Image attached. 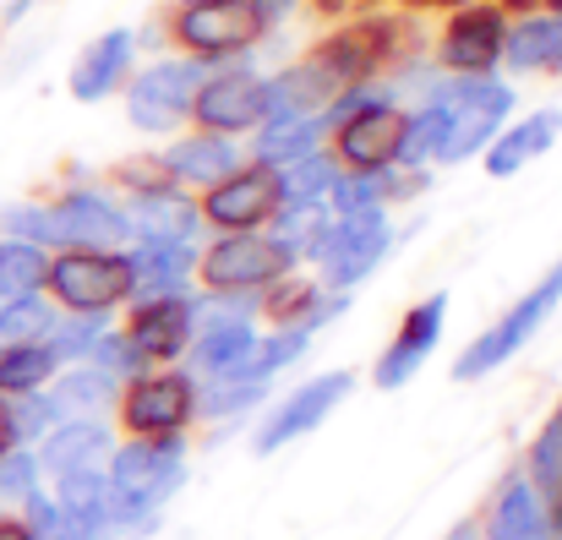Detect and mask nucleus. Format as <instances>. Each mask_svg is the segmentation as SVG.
I'll use <instances>...</instances> for the list:
<instances>
[{"instance_id":"f257e3e1","label":"nucleus","mask_w":562,"mask_h":540,"mask_svg":"<svg viewBox=\"0 0 562 540\" xmlns=\"http://www.w3.org/2000/svg\"><path fill=\"white\" fill-rule=\"evenodd\" d=\"M181 486H187L181 437H132L126 448H110V464H104L110 536H148Z\"/></svg>"},{"instance_id":"f03ea898","label":"nucleus","mask_w":562,"mask_h":540,"mask_svg":"<svg viewBox=\"0 0 562 540\" xmlns=\"http://www.w3.org/2000/svg\"><path fill=\"white\" fill-rule=\"evenodd\" d=\"M44 290H49L66 312H77V317H104V312H115L121 301H132L137 279H132V257H126V251L71 246V251L49 257Z\"/></svg>"},{"instance_id":"7ed1b4c3","label":"nucleus","mask_w":562,"mask_h":540,"mask_svg":"<svg viewBox=\"0 0 562 540\" xmlns=\"http://www.w3.org/2000/svg\"><path fill=\"white\" fill-rule=\"evenodd\" d=\"M562 301V257L552 262V273H541L536 279V290L530 295H519L475 345H464V356L453 360V376L459 382H475V376H486V371H497V365H508V360L519 356L536 334H541V323L558 312Z\"/></svg>"},{"instance_id":"20e7f679","label":"nucleus","mask_w":562,"mask_h":540,"mask_svg":"<svg viewBox=\"0 0 562 540\" xmlns=\"http://www.w3.org/2000/svg\"><path fill=\"white\" fill-rule=\"evenodd\" d=\"M295 268V257L262 235V229H229L224 240H213L202 257H196V273L213 295H246V290H262L273 279H284Z\"/></svg>"},{"instance_id":"39448f33","label":"nucleus","mask_w":562,"mask_h":540,"mask_svg":"<svg viewBox=\"0 0 562 540\" xmlns=\"http://www.w3.org/2000/svg\"><path fill=\"white\" fill-rule=\"evenodd\" d=\"M508 110H514V93L503 82L464 77L453 93H442V148H437V159L442 165H459V159L481 154L503 132Z\"/></svg>"},{"instance_id":"423d86ee","label":"nucleus","mask_w":562,"mask_h":540,"mask_svg":"<svg viewBox=\"0 0 562 540\" xmlns=\"http://www.w3.org/2000/svg\"><path fill=\"white\" fill-rule=\"evenodd\" d=\"M387 240H393V235H387L382 207H356V213H339V218L323 224L312 257L323 262V279H328L334 290H350V284H361L376 262H382Z\"/></svg>"},{"instance_id":"0eeeda50","label":"nucleus","mask_w":562,"mask_h":540,"mask_svg":"<svg viewBox=\"0 0 562 540\" xmlns=\"http://www.w3.org/2000/svg\"><path fill=\"white\" fill-rule=\"evenodd\" d=\"M284 207V185H279V165H240L235 176H224L218 185H207L202 196V218L218 224L224 235L229 229H262L268 218H279Z\"/></svg>"},{"instance_id":"6e6552de","label":"nucleus","mask_w":562,"mask_h":540,"mask_svg":"<svg viewBox=\"0 0 562 540\" xmlns=\"http://www.w3.org/2000/svg\"><path fill=\"white\" fill-rule=\"evenodd\" d=\"M202 82H207V66L202 60H159V66H148L132 82V93H126L132 126L137 132H170V126H181L191 115V99H196Z\"/></svg>"},{"instance_id":"1a4fd4ad","label":"nucleus","mask_w":562,"mask_h":540,"mask_svg":"<svg viewBox=\"0 0 562 540\" xmlns=\"http://www.w3.org/2000/svg\"><path fill=\"white\" fill-rule=\"evenodd\" d=\"M268 16H273L268 0H191L176 33L196 55H235L268 33Z\"/></svg>"},{"instance_id":"9d476101","label":"nucleus","mask_w":562,"mask_h":540,"mask_svg":"<svg viewBox=\"0 0 562 540\" xmlns=\"http://www.w3.org/2000/svg\"><path fill=\"white\" fill-rule=\"evenodd\" d=\"M196 415V382L187 371H143L121 398V420L132 437H181Z\"/></svg>"},{"instance_id":"9b49d317","label":"nucleus","mask_w":562,"mask_h":540,"mask_svg":"<svg viewBox=\"0 0 562 540\" xmlns=\"http://www.w3.org/2000/svg\"><path fill=\"white\" fill-rule=\"evenodd\" d=\"M345 121H339V165L350 176H382L387 165H398V148H404V126L409 115L393 110V104H339Z\"/></svg>"},{"instance_id":"f8f14e48","label":"nucleus","mask_w":562,"mask_h":540,"mask_svg":"<svg viewBox=\"0 0 562 540\" xmlns=\"http://www.w3.org/2000/svg\"><path fill=\"white\" fill-rule=\"evenodd\" d=\"M191 115L218 132V137H235V132H257L268 115H273V82L251 77V71H218L196 88L191 99Z\"/></svg>"},{"instance_id":"ddd939ff","label":"nucleus","mask_w":562,"mask_h":540,"mask_svg":"<svg viewBox=\"0 0 562 540\" xmlns=\"http://www.w3.org/2000/svg\"><path fill=\"white\" fill-rule=\"evenodd\" d=\"M350 387H356V376L350 371H328V376H312V382H301L268 420H262V431H257V453H279V448H290V442H301V437H312L345 398H350Z\"/></svg>"},{"instance_id":"4468645a","label":"nucleus","mask_w":562,"mask_h":540,"mask_svg":"<svg viewBox=\"0 0 562 540\" xmlns=\"http://www.w3.org/2000/svg\"><path fill=\"white\" fill-rule=\"evenodd\" d=\"M121 240H132V218H126V207H115L99 191H71L49 207V246H60V251H71V246L115 251Z\"/></svg>"},{"instance_id":"2eb2a0df","label":"nucleus","mask_w":562,"mask_h":540,"mask_svg":"<svg viewBox=\"0 0 562 540\" xmlns=\"http://www.w3.org/2000/svg\"><path fill=\"white\" fill-rule=\"evenodd\" d=\"M191 356L196 371L207 376H257L251 356H257V328L240 306H213V312H196V334H191ZM268 382V376H262Z\"/></svg>"},{"instance_id":"dca6fc26","label":"nucleus","mask_w":562,"mask_h":540,"mask_svg":"<svg viewBox=\"0 0 562 540\" xmlns=\"http://www.w3.org/2000/svg\"><path fill=\"white\" fill-rule=\"evenodd\" d=\"M442 323H448V295H426L409 317H404V328L393 334V345L376 356V387H404L426 360H431V350L442 345Z\"/></svg>"},{"instance_id":"f3484780","label":"nucleus","mask_w":562,"mask_h":540,"mask_svg":"<svg viewBox=\"0 0 562 540\" xmlns=\"http://www.w3.org/2000/svg\"><path fill=\"white\" fill-rule=\"evenodd\" d=\"M191 334H196V306H191L187 295H154V301H143L137 306V317H132V328H126V339H132V350L148 360H176L181 350H191Z\"/></svg>"},{"instance_id":"a211bd4d","label":"nucleus","mask_w":562,"mask_h":540,"mask_svg":"<svg viewBox=\"0 0 562 540\" xmlns=\"http://www.w3.org/2000/svg\"><path fill=\"white\" fill-rule=\"evenodd\" d=\"M126 66H132V33H126V27L99 33V38L77 55V66H71V99H77V104L110 99V93L126 82Z\"/></svg>"},{"instance_id":"6ab92c4d","label":"nucleus","mask_w":562,"mask_h":540,"mask_svg":"<svg viewBox=\"0 0 562 540\" xmlns=\"http://www.w3.org/2000/svg\"><path fill=\"white\" fill-rule=\"evenodd\" d=\"M558 132H562V115H558V110H536V115L514 121L508 132H497V137L486 143V176H497V180L519 176L525 165H536L541 154H552Z\"/></svg>"},{"instance_id":"aec40b11","label":"nucleus","mask_w":562,"mask_h":540,"mask_svg":"<svg viewBox=\"0 0 562 540\" xmlns=\"http://www.w3.org/2000/svg\"><path fill=\"white\" fill-rule=\"evenodd\" d=\"M503 16L497 11H464L448 38H442V60L459 71V77H486L497 60H503Z\"/></svg>"},{"instance_id":"412c9836","label":"nucleus","mask_w":562,"mask_h":540,"mask_svg":"<svg viewBox=\"0 0 562 540\" xmlns=\"http://www.w3.org/2000/svg\"><path fill=\"white\" fill-rule=\"evenodd\" d=\"M110 431L99 420H60L44 448H38V470L44 475H71V470H104L110 464Z\"/></svg>"},{"instance_id":"4be33fe9","label":"nucleus","mask_w":562,"mask_h":540,"mask_svg":"<svg viewBox=\"0 0 562 540\" xmlns=\"http://www.w3.org/2000/svg\"><path fill=\"white\" fill-rule=\"evenodd\" d=\"M126 257H132V279H137L132 295H143V301L187 295V279L196 273V251L187 240H137V251H126Z\"/></svg>"},{"instance_id":"5701e85b","label":"nucleus","mask_w":562,"mask_h":540,"mask_svg":"<svg viewBox=\"0 0 562 540\" xmlns=\"http://www.w3.org/2000/svg\"><path fill=\"white\" fill-rule=\"evenodd\" d=\"M486 540H552L547 503L536 497V486L525 475H508L497 486V503H492V519H486Z\"/></svg>"},{"instance_id":"b1692460","label":"nucleus","mask_w":562,"mask_h":540,"mask_svg":"<svg viewBox=\"0 0 562 540\" xmlns=\"http://www.w3.org/2000/svg\"><path fill=\"white\" fill-rule=\"evenodd\" d=\"M165 170L176 180H187V185L207 191V185H218L224 176L240 170V148L229 137H218V132H202V137H187V143H176L165 154Z\"/></svg>"},{"instance_id":"393cba45","label":"nucleus","mask_w":562,"mask_h":540,"mask_svg":"<svg viewBox=\"0 0 562 540\" xmlns=\"http://www.w3.org/2000/svg\"><path fill=\"white\" fill-rule=\"evenodd\" d=\"M503 60L514 71H547L562 66V11L558 16H530L519 27L503 33Z\"/></svg>"},{"instance_id":"a878e982","label":"nucleus","mask_w":562,"mask_h":540,"mask_svg":"<svg viewBox=\"0 0 562 540\" xmlns=\"http://www.w3.org/2000/svg\"><path fill=\"white\" fill-rule=\"evenodd\" d=\"M132 235L137 240H187L191 246V235H196V224H202V213L191 207V202H181V196H143L132 213Z\"/></svg>"},{"instance_id":"bb28decb","label":"nucleus","mask_w":562,"mask_h":540,"mask_svg":"<svg viewBox=\"0 0 562 540\" xmlns=\"http://www.w3.org/2000/svg\"><path fill=\"white\" fill-rule=\"evenodd\" d=\"M60 371V360L55 350L38 339V345H5L0 350V393L5 398H16V393H38V387H49V376Z\"/></svg>"},{"instance_id":"cd10ccee","label":"nucleus","mask_w":562,"mask_h":540,"mask_svg":"<svg viewBox=\"0 0 562 540\" xmlns=\"http://www.w3.org/2000/svg\"><path fill=\"white\" fill-rule=\"evenodd\" d=\"M339 180V165L328 154H306V159H290L279 165V185H284V207H323L328 191Z\"/></svg>"},{"instance_id":"c85d7f7f","label":"nucleus","mask_w":562,"mask_h":540,"mask_svg":"<svg viewBox=\"0 0 562 540\" xmlns=\"http://www.w3.org/2000/svg\"><path fill=\"white\" fill-rule=\"evenodd\" d=\"M44 273H49L44 246L0 240V306H5V301H22V295H38V290H44Z\"/></svg>"},{"instance_id":"c756f323","label":"nucleus","mask_w":562,"mask_h":540,"mask_svg":"<svg viewBox=\"0 0 562 540\" xmlns=\"http://www.w3.org/2000/svg\"><path fill=\"white\" fill-rule=\"evenodd\" d=\"M525 481L536 486V497L547 503V519H552L562 508V409L541 426V437L530 448V475Z\"/></svg>"},{"instance_id":"7c9ffc66","label":"nucleus","mask_w":562,"mask_h":540,"mask_svg":"<svg viewBox=\"0 0 562 540\" xmlns=\"http://www.w3.org/2000/svg\"><path fill=\"white\" fill-rule=\"evenodd\" d=\"M49 398H55L60 420H88L93 409H104V404L115 398V376H110V371H99V365H88V371H71Z\"/></svg>"},{"instance_id":"2f4dec72","label":"nucleus","mask_w":562,"mask_h":540,"mask_svg":"<svg viewBox=\"0 0 562 540\" xmlns=\"http://www.w3.org/2000/svg\"><path fill=\"white\" fill-rule=\"evenodd\" d=\"M49 328H55V312L38 295H22V301H5L0 306V350L5 345H38Z\"/></svg>"},{"instance_id":"473e14b6","label":"nucleus","mask_w":562,"mask_h":540,"mask_svg":"<svg viewBox=\"0 0 562 540\" xmlns=\"http://www.w3.org/2000/svg\"><path fill=\"white\" fill-rule=\"evenodd\" d=\"M11 426H16V448H27L33 437H49V431L60 426V409H55L49 387L16 393V398H11Z\"/></svg>"},{"instance_id":"72a5a7b5","label":"nucleus","mask_w":562,"mask_h":540,"mask_svg":"<svg viewBox=\"0 0 562 540\" xmlns=\"http://www.w3.org/2000/svg\"><path fill=\"white\" fill-rule=\"evenodd\" d=\"M38 475H44V470H38V453H33V448L0 453V503H5V508H11V503L22 508L27 497H38V492H44Z\"/></svg>"},{"instance_id":"f704fd0d","label":"nucleus","mask_w":562,"mask_h":540,"mask_svg":"<svg viewBox=\"0 0 562 540\" xmlns=\"http://www.w3.org/2000/svg\"><path fill=\"white\" fill-rule=\"evenodd\" d=\"M99 339H104V323H99V317H77V312H71L66 323L55 317V328L44 334V345L55 350V360H88Z\"/></svg>"},{"instance_id":"c9c22d12","label":"nucleus","mask_w":562,"mask_h":540,"mask_svg":"<svg viewBox=\"0 0 562 540\" xmlns=\"http://www.w3.org/2000/svg\"><path fill=\"white\" fill-rule=\"evenodd\" d=\"M262 393H268L262 376H213V382L202 387V415H235V409L257 404Z\"/></svg>"},{"instance_id":"e433bc0d","label":"nucleus","mask_w":562,"mask_h":540,"mask_svg":"<svg viewBox=\"0 0 562 540\" xmlns=\"http://www.w3.org/2000/svg\"><path fill=\"white\" fill-rule=\"evenodd\" d=\"M437 148H442V99L426 104L420 115H409L398 159H404V165H426V159H437Z\"/></svg>"},{"instance_id":"4c0bfd02","label":"nucleus","mask_w":562,"mask_h":540,"mask_svg":"<svg viewBox=\"0 0 562 540\" xmlns=\"http://www.w3.org/2000/svg\"><path fill=\"white\" fill-rule=\"evenodd\" d=\"M22 525L33 530V540H88L82 530H71V525H66V519L55 514V503H49L44 492L22 503Z\"/></svg>"},{"instance_id":"58836bf2","label":"nucleus","mask_w":562,"mask_h":540,"mask_svg":"<svg viewBox=\"0 0 562 540\" xmlns=\"http://www.w3.org/2000/svg\"><path fill=\"white\" fill-rule=\"evenodd\" d=\"M88 360H99V371H110V376H132V371H143L148 360L132 350V339L126 334H104L99 345H93V356Z\"/></svg>"},{"instance_id":"ea45409f","label":"nucleus","mask_w":562,"mask_h":540,"mask_svg":"<svg viewBox=\"0 0 562 540\" xmlns=\"http://www.w3.org/2000/svg\"><path fill=\"white\" fill-rule=\"evenodd\" d=\"M16 448V426H11V398L0 393V453H11Z\"/></svg>"},{"instance_id":"a19ab883","label":"nucleus","mask_w":562,"mask_h":540,"mask_svg":"<svg viewBox=\"0 0 562 540\" xmlns=\"http://www.w3.org/2000/svg\"><path fill=\"white\" fill-rule=\"evenodd\" d=\"M0 540H33V530L22 519H0Z\"/></svg>"},{"instance_id":"79ce46f5","label":"nucleus","mask_w":562,"mask_h":540,"mask_svg":"<svg viewBox=\"0 0 562 540\" xmlns=\"http://www.w3.org/2000/svg\"><path fill=\"white\" fill-rule=\"evenodd\" d=\"M448 540H475V530H470V525H459V530H448Z\"/></svg>"},{"instance_id":"37998d69","label":"nucleus","mask_w":562,"mask_h":540,"mask_svg":"<svg viewBox=\"0 0 562 540\" xmlns=\"http://www.w3.org/2000/svg\"><path fill=\"white\" fill-rule=\"evenodd\" d=\"M0 508H5V503H0Z\"/></svg>"},{"instance_id":"c03bdc74","label":"nucleus","mask_w":562,"mask_h":540,"mask_svg":"<svg viewBox=\"0 0 562 540\" xmlns=\"http://www.w3.org/2000/svg\"><path fill=\"white\" fill-rule=\"evenodd\" d=\"M187 5H191V0H187Z\"/></svg>"}]
</instances>
